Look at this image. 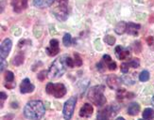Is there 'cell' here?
<instances>
[{
    "label": "cell",
    "instance_id": "obj_1",
    "mask_svg": "<svg viewBox=\"0 0 154 120\" xmlns=\"http://www.w3.org/2000/svg\"><path fill=\"white\" fill-rule=\"evenodd\" d=\"M45 112V105L41 101H30L25 106L24 116L29 120H41Z\"/></svg>",
    "mask_w": 154,
    "mask_h": 120
},
{
    "label": "cell",
    "instance_id": "obj_2",
    "mask_svg": "<svg viewBox=\"0 0 154 120\" xmlns=\"http://www.w3.org/2000/svg\"><path fill=\"white\" fill-rule=\"evenodd\" d=\"M104 85H95L91 87L87 93V99L94 104L97 106H104L107 102V99L104 96Z\"/></svg>",
    "mask_w": 154,
    "mask_h": 120
},
{
    "label": "cell",
    "instance_id": "obj_3",
    "mask_svg": "<svg viewBox=\"0 0 154 120\" xmlns=\"http://www.w3.org/2000/svg\"><path fill=\"white\" fill-rule=\"evenodd\" d=\"M65 58L66 56H60L52 63L51 67L48 70V77L50 79H58L60 77H62L65 73L66 68H67Z\"/></svg>",
    "mask_w": 154,
    "mask_h": 120
},
{
    "label": "cell",
    "instance_id": "obj_4",
    "mask_svg": "<svg viewBox=\"0 0 154 120\" xmlns=\"http://www.w3.org/2000/svg\"><path fill=\"white\" fill-rule=\"evenodd\" d=\"M45 91L48 95H52L56 99H62L66 95V93H67V89H66L65 85L62 83H59V84L48 83L46 84Z\"/></svg>",
    "mask_w": 154,
    "mask_h": 120
},
{
    "label": "cell",
    "instance_id": "obj_5",
    "mask_svg": "<svg viewBox=\"0 0 154 120\" xmlns=\"http://www.w3.org/2000/svg\"><path fill=\"white\" fill-rule=\"evenodd\" d=\"M118 108L115 105H109L106 106L103 109L99 110L97 115V120H112L116 115Z\"/></svg>",
    "mask_w": 154,
    "mask_h": 120
},
{
    "label": "cell",
    "instance_id": "obj_6",
    "mask_svg": "<svg viewBox=\"0 0 154 120\" xmlns=\"http://www.w3.org/2000/svg\"><path fill=\"white\" fill-rule=\"evenodd\" d=\"M76 104H77L76 96L69 98L67 101H65L63 105V116L65 120H70L72 118L73 114H74V112H75Z\"/></svg>",
    "mask_w": 154,
    "mask_h": 120
},
{
    "label": "cell",
    "instance_id": "obj_7",
    "mask_svg": "<svg viewBox=\"0 0 154 120\" xmlns=\"http://www.w3.org/2000/svg\"><path fill=\"white\" fill-rule=\"evenodd\" d=\"M52 13L55 18L60 22H64L68 17V8L67 5H60L58 4L54 9L52 10Z\"/></svg>",
    "mask_w": 154,
    "mask_h": 120
},
{
    "label": "cell",
    "instance_id": "obj_8",
    "mask_svg": "<svg viewBox=\"0 0 154 120\" xmlns=\"http://www.w3.org/2000/svg\"><path fill=\"white\" fill-rule=\"evenodd\" d=\"M106 83H107V84H108V86L111 89L117 90L118 88H120L121 83H123V82H122L121 78H119L118 76H116L115 74H112V75H109L108 77H107Z\"/></svg>",
    "mask_w": 154,
    "mask_h": 120
},
{
    "label": "cell",
    "instance_id": "obj_9",
    "mask_svg": "<svg viewBox=\"0 0 154 120\" xmlns=\"http://www.w3.org/2000/svg\"><path fill=\"white\" fill-rule=\"evenodd\" d=\"M12 47V41L10 39H5L1 43V47H0V56L1 59H6L7 56H9L10 52Z\"/></svg>",
    "mask_w": 154,
    "mask_h": 120
},
{
    "label": "cell",
    "instance_id": "obj_10",
    "mask_svg": "<svg viewBox=\"0 0 154 120\" xmlns=\"http://www.w3.org/2000/svg\"><path fill=\"white\" fill-rule=\"evenodd\" d=\"M46 54L49 56H55L59 54L60 52V44L59 41L56 39H52L49 41V46L46 48Z\"/></svg>",
    "mask_w": 154,
    "mask_h": 120
},
{
    "label": "cell",
    "instance_id": "obj_11",
    "mask_svg": "<svg viewBox=\"0 0 154 120\" xmlns=\"http://www.w3.org/2000/svg\"><path fill=\"white\" fill-rule=\"evenodd\" d=\"M35 89L34 84L30 83V80L29 78H25L20 84V93L22 94H28V93H32Z\"/></svg>",
    "mask_w": 154,
    "mask_h": 120
},
{
    "label": "cell",
    "instance_id": "obj_12",
    "mask_svg": "<svg viewBox=\"0 0 154 120\" xmlns=\"http://www.w3.org/2000/svg\"><path fill=\"white\" fill-rule=\"evenodd\" d=\"M116 56L119 60H126L127 58H129L131 56V52L129 49H127L121 45H118L116 47L115 50Z\"/></svg>",
    "mask_w": 154,
    "mask_h": 120
},
{
    "label": "cell",
    "instance_id": "obj_13",
    "mask_svg": "<svg viewBox=\"0 0 154 120\" xmlns=\"http://www.w3.org/2000/svg\"><path fill=\"white\" fill-rule=\"evenodd\" d=\"M11 5L13 10L16 13H20L25 9L28 8V0H12Z\"/></svg>",
    "mask_w": 154,
    "mask_h": 120
},
{
    "label": "cell",
    "instance_id": "obj_14",
    "mask_svg": "<svg viewBox=\"0 0 154 120\" xmlns=\"http://www.w3.org/2000/svg\"><path fill=\"white\" fill-rule=\"evenodd\" d=\"M94 113V108L93 106L90 103H85L83 104V106L79 110V115L80 117H83V118H89L92 116Z\"/></svg>",
    "mask_w": 154,
    "mask_h": 120
},
{
    "label": "cell",
    "instance_id": "obj_15",
    "mask_svg": "<svg viewBox=\"0 0 154 120\" xmlns=\"http://www.w3.org/2000/svg\"><path fill=\"white\" fill-rule=\"evenodd\" d=\"M141 28V25L139 24H135V23H127V28H126V32L128 33L129 35L131 36H137L138 35V31Z\"/></svg>",
    "mask_w": 154,
    "mask_h": 120
},
{
    "label": "cell",
    "instance_id": "obj_16",
    "mask_svg": "<svg viewBox=\"0 0 154 120\" xmlns=\"http://www.w3.org/2000/svg\"><path fill=\"white\" fill-rule=\"evenodd\" d=\"M102 61L104 62L106 68H108V70H116L117 69V65L116 63L113 61V60L112 59V57L109 56V55H104L102 56Z\"/></svg>",
    "mask_w": 154,
    "mask_h": 120
},
{
    "label": "cell",
    "instance_id": "obj_17",
    "mask_svg": "<svg viewBox=\"0 0 154 120\" xmlns=\"http://www.w3.org/2000/svg\"><path fill=\"white\" fill-rule=\"evenodd\" d=\"M140 110H141V107H140V105H139L138 102H131L128 106V109H127V113H128L129 116H137L139 113H140Z\"/></svg>",
    "mask_w": 154,
    "mask_h": 120
},
{
    "label": "cell",
    "instance_id": "obj_18",
    "mask_svg": "<svg viewBox=\"0 0 154 120\" xmlns=\"http://www.w3.org/2000/svg\"><path fill=\"white\" fill-rule=\"evenodd\" d=\"M116 97L118 99H131L134 97L133 93H130L124 88H118L116 90Z\"/></svg>",
    "mask_w": 154,
    "mask_h": 120
},
{
    "label": "cell",
    "instance_id": "obj_19",
    "mask_svg": "<svg viewBox=\"0 0 154 120\" xmlns=\"http://www.w3.org/2000/svg\"><path fill=\"white\" fill-rule=\"evenodd\" d=\"M56 0H33V4L37 8L44 9V8H48Z\"/></svg>",
    "mask_w": 154,
    "mask_h": 120
},
{
    "label": "cell",
    "instance_id": "obj_20",
    "mask_svg": "<svg viewBox=\"0 0 154 120\" xmlns=\"http://www.w3.org/2000/svg\"><path fill=\"white\" fill-rule=\"evenodd\" d=\"M24 60H25V56L22 52H20L12 58V65H14L16 67L21 66L24 63Z\"/></svg>",
    "mask_w": 154,
    "mask_h": 120
},
{
    "label": "cell",
    "instance_id": "obj_21",
    "mask_svg": "<svg viewBox=\"0 0 154 120\" xmlns=\"http://www.w3.org/2000/svg\"><path fill=\"white\" fill-rule=\"evenodd\" d=\"M126 28H127V23L121 21V22L117 23V24L116 25L115 31H116V34L122 35V34H124V33H126Z\"/></svg>",
    "mask_w": 154,
    "mask_h": 120
},
{
    "label": "cell",
    "instance_id": "obj_22",
    "mask_svg": "<svg viewBox=\"0 0 154 120\" xmlns=\"http://www.w3.org/2000/svg\"><path fill=\"white\" fill-rule=\"evenodd\" d=\"M143 118L146 120H152L154 118V110L151 108H146L143 112Z\"/></svg>",
    "mask_w": 154,
    "mask_h": 120
},
{
    "label": "cell",
    "instance_id": "obj_23",
    "mask_svg": "<svg viewBox=\"0 0 154 120\" xmlns=\"http://www.w3.org/2000/svg\"><path fill=\"white\" fill-rule=\"evenodd\" d=\"M63 42L65 47H69V46H71V44H72V37H71V35L69 34V33H66V34H64V36L63 38Z\"/></svg>",
    "mask_w": 154,
    "mask_h": 120
},
{
    "label": "cell",
    "instance_id": "obj_24",
    "mask_svg": "<svg viewBox=\"0 0 154 120\" xmlns=\"http://www.w3.org/2000/svg\"><path fill=\"white\" fill-rule=\"evenodd\" d=\"M116 41V38L113 37V36H112V35H106V36L104 37V42L107 43L108 45H110V46L115 45Z\"/></svg>",
    "mask_w": 154,
    "mask_h": 120
},
{
    "label": "cell",
    "instance_id": "obj_25",
    "mask_svg": "<svg viewBox=\"0 0 154 120\" xmlns=\"http://www.w3.org/2000/svg\"><path fill=\"white\" fill-rule=\"evenodd\" d=\"M149 72L148 70H143L141 73L139 74V80L141 82H146L149 80Z\"/></svg>",
    "mask_w": 154,
    "mask_h": 120
},
{
    "label": "cell",
    "instance_id": "obj_26",
    "mask_svg": "<svg viewBox=\"0 0 154 120\" xmlns=\"http://www.w3.org/2000/svg\"><path fill=\"white\" fill-rule=\"evenodd\" d=\"M14 80V73L11 70L5 71V81L6 82H13Z\"/></svg>",
    "mask_w": 154,
    "mask_h": 120
},
{
    "label": "cell",
    "instance_id": "obj_27",
    "mask_svg": "<svg viewBox=\"0 0 154 120\" xmlns=\"http://www.w3.org/2000/svg\"><path fill=\"white\" fill-rule=\"evenodd\" d=\"M46 77H48V70H41L39 73H38V75H37V78L39 81H45V80L46 79Z\"/></svg>",
    "mask_w": 154,
    "mask_h": 120
},
{
    "label": "cell",
    "instance_id": "obj_28",
    "mask_svg": "<svg viewBox=\"0 0 154 120\" xmlns=\"http://www.w3.org/2000/svg\"><path fill=\"white\" fill-rule=\"evenodd\" d=\"M128 63H129V65H130L131 68L137 69L138 67L140 66V60H139L138 58H133V59L131 60V61H129Z\"/></svg>",
    "mask_w": 154,
    "mask_h": 120
},
{
    "label": "cell",
    "instance_id": "obj_29",
    "mask_svg": "<svg viewBox=\"0 0 154 120\" xmlns=\"http://www.w3.org/2000/svg\"><path fill=\"white\" fill-rule=\"evenodd\" d=\"M74 62H75V66L77 67H80L82 65V59L78 53H74Z\"/></svg>",
    "mask_w": 154,
    "mask_h": 120
},
{
    "label": "cell",
    "instance_id": "obj_30",
    "mask_svg": "<svg viewBox=\"0 0 154 120\" xmlns=\"http://www.w3.org/2000/svg\"><path fill=\"white\" fill-rule=\"evenodd\" d=\"M129 69H130V65L128 62H124L120 65V70H121V72L124 73V74H127V73L129 72Z\"/></svg>",
    "mask_w": 154,
    "mask_h": 120
},
{
    "label": "cell",
    "instance_id": "obj_31",
    "mask_svg": "<svg viewBox=\"0 0 154 120\" xmlns=\"http://www.w3.org/2000/svg\"><path fill=\"white\" fill-rule=\"evenodd\" d=\"M131 48L132 50L136 52V53H140L142 50V45H141V42L140 41H135L134 43H132L131 45Z\"/></svg>",
    "mask_w": 154,
    "mask_h": 120
},
{
    "label": "cell",
    "instance_id": "obj_32",
    "mask_svg": "<svg viewBox=\"0 0 154 120\" xmlns=\"http://www.w3.org/2000/svg\"><path fill=\"white\" fill-rule=\"evenodd\" d=\"M65 62H66V65H67V68H74V66H75L74 58H71L70 56H66Z\"/></svg>",
    "mask_w": 154,
    "mask_h": 120
},
{
    "label": "cell",
    "instance_id": "obj_33",
    "mask_svg": "<svg viewBox=\"0 0 154 120\" xmlns=\"http://www.w3.org/2000/svg\"><path fill=\"white\" fill-rule=\"evenodd\" d=\"M15 86H16V84L14 82H7L5 84V87L8 89H12V88H14Z\"/></svg>",
    "mask_w": 154,
    "mask_h": 120
},
{
    "label": "cell",
    "instance_id": "obj_34",
    "mask_svg": "<svg viewBox=\"0 0 154 120\" xmlns=\"http://www.w3.org/2000/svg\"><path fill=\"white\" fill-rule=\"evenodd\" d=\"M7 94L5 92H1L0 93V99H1V108H3V105H4V101L7 99Z\"/></svg>",
    "mask_w": 154,
    "mask_h": 120
},
{
    "label": "cell",
    "instance_id": "obj_35",
    "mask_svg": "<svg viewBox=\"0 0 154 120\" xmlns=\"http://www.w3.org/2000/svg\"><path fill=\"white\" fill-rule=\"evenodd\" d=\"M97 70H98L99 71H104V70H105V68H106V66H105L104 62L101 61V62H99V63L97 65Z\"/></svg>",
    "mask_w": 154,
    "mask_h": 120
},
{
    "label": "cell",
    "instance_id": "obj_36",
    "mask_svg": "<svg viewBox=\"0 0 154 120\" xmlns=\"http://www.w3.org/2000/svg\"><path fill=\"white\" fill-rule=\"evenodd\" d=\"M122 79V82L123 83H125V84H127V82H129V84H135V81H132V80H131L129 77H123V78H121Z\"/></svg>",
    "mask_w": 154,
    "mask_h": 120
},
{
    "label": "cell",
    "instance_id": "obj_37",
    "mask_svg": "<svg viewBox=\"0 0 154 120\" xmlns=\"http://www.w3.org/2000/svg\"><path fill=\"white\" fill-rule=\"evenodd\" d=\"M1 61V66H0V70H1V71H3L5 70V68H7V66H8V63H7V61L5 59H1L0 60Z\"/></svg>",
    "mask_w": 154,
    "mask_h": 120
},
{
    "label": "cell",
    "instance_id": "obj_38",
    "mask_svg": "<svg viewBox=\"0 0 154 120\" xmlns=\"http://www.w3.org/2000/svg\"><path fill=\"white\" fill-rule=\"evenodd\" d=\"M13 117H14V116H13L12 114H9V115H7L6 116L3 117V120H12Z\"/></svg>",
    "mask_w": 154,
    "mask_h": 120
},
{
    "label": "cell",
    "instance_id": "obj_39",
    "mask_svg": "<svg viewBox=\"0 0 154 120\" xmlns=\"http://www.w3.org/2000/svg\"><path fill=\"white\" fill-rule=\"evenodd\" d=\"M56 2L60 5H67L68 0H56Z\"/></svg>",
    "mask_w": 154,
    "mask_h": 120
},
{
    "label": "cell",
    "instance_id": "obj_40",
    "mask_svg": "<svg viewBox=\"0 0 154 120\" xmlns=\"http://www.w3.org/2000/svg\"><path fill=\"white\" fill-rule=\"evenodd\" d=\"M146 42H148L149 45H152L153 42H154V39H153V37H148V39H146Z\"/></svg>",
    "mask_w": 154,
    "mask_h": 120
},
{
    "label": "cell",
    "instance_id": "obj_41",
    "mask_svg": "<svg viewBox=\"0 0 154 120\" xmlns=\"http://www.w3.org/2000/svg\"><path fill=\"white\" fill-rule=\"evenodd\" d=\"M116 120H126V119H125L124 117H122V116H119V117H117Z\"/></svg>",
    "mask_w": 154,
    "mask_h": 120
},
{
    "label": "cell",
    "instance_id": "obj_42",
    "mask_svg": "<svg viewBox=\"0 0 154 120\" xmlns=\"http://www.w3.org/2000/svg\"><path fill=\"white\" fill-rule=\"evenodd\" d=\"M151 104H152V106L154 107V96H153L152 99H151Z\"/></svg>",
    "mask_w": 154,
    "mask_h": 120
},
{
    "label": "cell",
    "instance_id": "obj_43",
    "mask_svg": "<svg viewBox=\"0 0 154 120\" xmlns=\"http://www.w3.org/2000/svg\"><path fill=\"white\" fill-rule=\"evenodd\" d=\"M138 120H146V119H138Z\"/></svg>",
    "mask_w": 154,
    "mask_h": 120
}]
</instances>
